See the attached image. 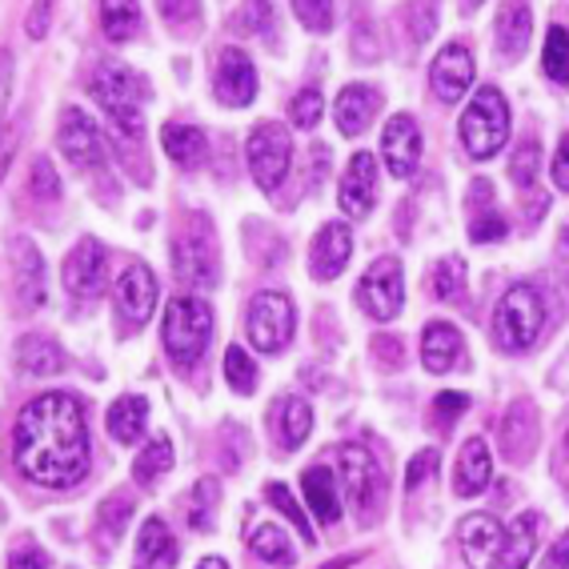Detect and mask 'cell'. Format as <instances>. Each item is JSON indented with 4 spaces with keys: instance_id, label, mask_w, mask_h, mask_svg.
I'll return each mask as SVG.
<instances>
[{
    "instance_id": "f1b7e54d",
    "label": "cell",
    "mask_w": 569,
    "mask_h": 569,
    "mask_svg": "<svg viewBox=\"0 0 569 569\" xmlns=\"http://www.w3.org/2000/svg\"><path fill=\"white\" fill-rule=\"evenodd\" d=\"M301 493H306V509L321 526H337V521H341V493H337L333 469L309 466L306 473H301Z\"/></svg>"
},
{
    "instance_id": "e7e4bbea",
    "label": "cell",
    "mask_w": 569,
    "mask_h": 569,
    "mask_svg": "<svg viewBox=\"0 0 569 569\" xmlns=\"http://www.w3.org/2000/svg\"><path fill=\"white\" fill-rule=\"evenodd\" d=\"M197 569H229V561H221V558H201V566Z\"/></svg>"
},
{
    "instance_id": "91938a15",
    "label": "cell",
    "mask_w": 569,
    "mask_h": 569,
    "mask_svg": "<svg viewBox=\"0 0 569 569\" xmlns=\"http://www.w3.org/2000/svg\"><path fill=\"white\" fill-rule=\"evenodd\" d=\"M538 569H569V529L561 533L553 546H549V553H546V561H541Z\"/></svg>"
},
{
    "instance_id": "681fc988",
    "label": "cell",
    "mask_w": 569,
    "mask_h": 569,
    "mask_svg": "<svg viewBox=\"0 0 569 569\" xmlns=\"http://www.w3.org/2000/svg\"><path fill=\"white\" fill-rule=\"evenodd\" d=\"M409 37H413V44H426L429 37H433V29H438V4L433 0H413L409 4Z\"/></svg>"
},
{
    "instance_id": "8992f818",
    "label": "cell",
    "mask_w": 569,
    "mask_h": 569,
    "mask_svg": "<svg viewBox=\"0 0 569 569\" xmlns=\"http://www.w3.org/2000/svg\"><path fill=\"white\" fill-rule=\"evenodd\" d=\"M461 132V144H466V153L473 161H489V157H498L509 141V104L501 97V89L493 84H481L473 92V101L466 104L458 121Z\"/></svg>"
},
{
    "instance_id": "7c38bea8",
    "label": "cell",
    "mask_w": 569,
    "mask_h": 569,
    "mask_svg": "<svg viewBox=\"0 0 569 569\" xmlns=\"http://www.w3.org/2000/svg\"><path fill=\"white\" fill-rule=\"evenodd\" d=\"M57 144H61L64 161L81 173H101L104 169V137L97 129L89 112H81L77 104L61 112V124H57Z\"/></svg>"
},
{
    "instance_id": "c3c4849f",
    "label": "cell",
    "mask_w": 569,
    "mask_h": 569,
    "mask_svg": "<svg viewBox=\"0 0 569 569\" xmlns=\"http://www.w3.org/2000/svg\"><path fill=\"white\" fill-rule=\"evenodd\" d=\"M509 233V221L498 213V209H486V213L469 217V241L473 244H493Z\"/></svg>"
},
{
    "instance_id": "bcb514c9",
    "label": "cell",
    "mask_w": 569,
    "mask_h": 569,
    "mask_svg": "<svg viewBox=\"0 0 569 569\" xmlns=\"http://www.w3.org/2000/svg\"><path fill=\"white\" fill-rule=\"evenodd\" d=\"M269 24H273V4H269V0H244L241 9H237V17H233V29L249 32V37H261V32H269Z\"/></svg>"
},
{
    "instance_id": "74e56055",
    "label": "cell",
    "mask_w": 569,
    "mask_h": 569,
    "mask_svg": "<svg viewBox=\"0 0 569 569\" xmlns=\"http://www.w3.org/2000/svg\"><path fill=\"white\" fill-rule=\"evenodd\" d=\"M538 173H541V141L538 137H526L513 149V157H509V181L518 184V193H529L538 184Z\"/></svg>"
},
{
    "instance_id": "7402d4cb",
    "label": "cell",
    "mask_w": 569,
    "mask_h": 569,
    "mask_svg": "<svg viewBox=\"0 0 569 569\" xmlns=\"http://www.w3.org/2000/svg\"><path fill=\"white\" fill-rule=\"evenodd\" d=\"M377 112H381V92L373 84H346V89L337 92L333 121L341 137H361L373 124Z\"/></svg>"
},
{
    "instance_id": "f5cc1de1",
    "label": "cell",
    "mask_w": 569,
    "mask_h": 569,
    "mask_svg": "<svg viewBox=\"0 0 569 569\" xmlns=\"http://www.w3.org/2000/svg\"><path fill=\"white\" fill-rule=\"evenodd\" d=\"M353 52L361 64H373L381 57V41H377V32H369V17L366 9L357 4V29H353Z\"/></svg>"
},
{
    "instance_id": "8fae6325",
    "label": "cell",
    "mask_w": 569,
    "mask_h": 569,
    "mask_svg": "<svg viewBox=\"0 0 569 569\" xmlns=\"http://www.w3.org/2000/svg\"><path fill=\"white\" fill-rule=\"evenodd\" d=\"M61 284L64 293L77 297V301H97L109 284V253L97 237H81L72 244L69 257L61 264Z\"/></svg>"
},
{
    "instance_id": "7a4b0ae2",
    "label": "cell",
    "mask_w": 569,
    "mask_h": 569,
    "mask_svg": "<svg viewBox=\"0 0 569 569\" xmlns=\"http://www.w3.org/2000/svg\"><path fill=\"white\" fill-rule=\"evenodd\" d=\"M89 89H92V97H97V104L104 109V117L112 121L117 137L141 144V137H144L141 112H144V97H149L141 77L121 61H101L97 72H92Z\"/></svg>"
},
{
    "instance_id": "ffe728a7",
    "label": "cell",
    "mask_w": 569,
    "mask_h": 569,
    "mask_svg": "<svg viewBox=\"0 0 569 569\" xmlns=\"http://www.w3.org/2000/svg\"><path fill=\"white\" fill-rule=\"evenodd\" d=\"M353 257V229L346 221H326L309 244V273L317 281H337Z\"/></svg>"
},
{
    "instance_id": "9a60e30c",
    "label": "cell",
    "mask_w": 569,
    "mask_h": 569,
    "mask_svg": "<svg viewBox=\"0 0 569 569\" xmlns=\"http://www.w3.org/2000/svg\"><path fill=\"white\" fill-rule=\"evenodd\" d=\"M421 149H426V137H421V124L409 117V112H393L381 129V161H386L389 177L397 181H409L421 164Z\"/></svg>"
},
{
    "instance_id": "6125c7cd",
    "label": "cell",
    "mask_w": 569,
    "mask_h": 569,
    "mask_svg": "<svg viewBox=\"0 0 569 569\" xmlns=\"http://www.w3.org/2000/svg\"><path fill=\"white\" fill-rule=\"evenodd\" d=\"M558 257L561 261H569V221L561 224V233H558Z\"/></svg>"
},
{
    "instance_id": "277c9868",
    "label": "cell",
    "mask_w": 569,
    "mask_h": 569,
    "mask_svg": "<svg viewBox=\"0 0 569 569\" xmlns=\"http://www.w3.org/2000/svg\"><path fill=\"white\" fill-rule=\"evenodd\" d=\"M173 273L184 289L204 293L221 281V244L209 213H189L173 237Z\"/></svg>"
},
{
    "instance_id": "60d3db41",
    "label": "cell",
    "mask_w": 569,
    "mask_h": 569,
    "mask_svg": "<svg viewBox=\"0 0 569 569\" xmlns=\"http://www.w3.org/2000/svg\"><path fill=\"white\" fill-rule=\"evenodd\" d=\"M433 297L438 301H458L461 293H466V261L461 257H441L438 264H433Z\"/></svg>"
},
{
    "instance_id": "d6986e66",
    "label": "cell",
    "mask_w": 569,
    "mask_h": 569,
    "mask_svg": "<svg viewBox=\"0 0 569 569\" xmlns=\"http://www.w3.org/2000/svg\"><path fill=\"white\" fill-rule=\"evenodd\" d=\"M9 264H12V289L21 297L24 309H41L49 297V273H44V257L29 237H12L9 241Z\"/></svg>"
},
{
    "instance_id": "cb8c5ba5",
    "label": "cell",
    "mask_w": 569,
    "mask_h": 569,
    "mask_svg": "<svg viewBox=\"0 0 569 569\" xmlns=\"http://www.w3.org/2000/svg\"><path fill=\"white\" fill-rule=\"evenodd\" d=\"M461 353H466V341H461V329L449 326V321H429L421 329V366L429 373H449L458 369Z\"/></svg>"
},
{
    "instance_id": "52a82bcc",
    "label": "cell",
    "mask_w": 569,
    "mask_h": 569,
    "mask_svg": "<svg viewBox=\"0 0 569 569\" xmlns=\"http://www.w3.org/2000/svg\"><path fill=\"white\" fill-rule=\"evenodd\" d=\"M341 461V486H346V501L353 509V518L361 526H377L381 509H386V473L377 466V458L366 446H341L337 449Z\"/></svg>"
},
{
    "instance_id": "7dc6e473",
    "label": "cell",
    "mask_w": 569,
    "mask_h": 569,
    "mask_svg": "<svg viewBox=\"0 0 569 569\" xmlns=\"http://www.w3.org/2000/svg\"><path fill=\"white\" fill-rule=\"evenodd\" d=\"M289 117H293L297 129H317V121L326 117V97L321 89H301L289 104Z\"/></svg>"
},
{
    "instance_id": "816d5d0a",
    "label": "cell",
    "mask_w": 569,
    "mask_h": 569,
    "mask_svg": "<svg viewBox=\"0 0 569 569\" xmlns=\"http://www.w3.org/2000/svg\"><path fill=\"white\" fill-rule=\"evenodd\" d=\"M373 361H377V369H386V373H397L401 369V361H406V346H401V337H393V333H381V337H373Z\"/></svg>"
},
{
    "instance_id": "6da1fadb",
    "label": "cell",
    "mask_w": 569,
    "mask_h": 569,
    "mask_svg": "<svg viewBox=\"0 0 569 569\" xmlns=\"http://www.w3.org/2000/svg\"><path fill=\"white\" fill-rule=\"evenodd\" d=\"M89 421L77 393L52 389L32 397L12 426V466L32 486L72 489L89 473Z\"/></svg>"
},
{
    "instance_id": "484cf974",
    "label": "cell",
    "mask_w": 569,
    "mask_h": 569,
    "mask_svg": "<svg viewBox=\"0 0 569 569\" xmlns=\"http://www.w3.org/2000/svg\"><path fill=\"white\" fill-rule=\"evenodd\" d=\"M493 481V458L481 438H469L458 453V469H453V493L458 498H478Z\"/></svg>"
},
{
    "instance_id": "ab89813d",
    "label": "cell",
    "mask_w": 569,
    "mask_h": 569,
    "mask_svg": "<svg viewBox=\"0 0 569 569\" xmlns=\"http://www.w3.org/2000/svg\"><path fill=\"white\" fill-rule=\"evenodd\" d=\"M264 498H269V506H273L277 513H284V518L293 521L297 533H301V538H306L309 546H313V541H317L313 526H309L306 509L297 506V498H293V493H289V486H284V481H269V486H264Z\"/></svg>"
},
{
    "instance_id": "f907efd6",
    "label": "cell",
    "mask_w": 569,
    "mask_h": 569,
    "mask_svg": "<svg viewBox=\"0 0 569 569\" xmlns=\"http://www.w3.org/2000/svg\"><path fill=\"white\" fill-rule=\"evenodd\" d=\"M466 409H469L466 393H438V397H433V417H429V421H433V429H441V433H446V429L453 426Z\"/></svg>"
},
{
    "instance_id": "ac0fdd59",
    "label": "cell",
    "mask_w": 569,
    "mask_h": 569,
    "mask_svg": "<svg viewBox=\"0 0 569 569\" xmlns=\"http://www.w3.org/2000/svg\"><path fill=\"white\" fill-rule=\"evenodd\" d=\"M538 433H541V417L533 401H513V406L501 413V426H498V446H501V458L509 466H526L533 458V449H538Z\"/></svg>"
},
{
    "instance_id": "03108f58",
    "label": "cell",
    "mask_w": 569,
    "mask_h": 569,
    "mask_svg": "<svg viewBox=\"0 0 569 569\" xmlns=\"http://www.w3.org/2000/svg\"><path fill=\"white\" fill-rule=\"evenodd\" d=\"M466 4H473V9H478V4H486V0H466Z\"/></svg>"
},
{
    "instance_id": "be15d7a7",
    "label": "cell",
    "mask_w": 569,
    "mask_h": 569,
    "mask_svg": "<svg viewBox=\"0 0 569 569\" xmlns=\"http://www.w3.org/2000/svg\"><path fill=\"white\" fill-rule=\"evenodd\" d=\"M357 561H361V553H349V558H333L326 569H349V566H357Z\"/></svg>"
},
{
    "instance_id": "4316f807",
    "label": "cell",
    "mask_w": 569,
    "mask_h": 569,
    "mask_svg": "<svg viewBox=\"0 0 569 569\" xmlns=\"http://www.w3.org/2000/svg\"><path fill=\"white\" fill-rule=\"evenodd\" d=\"M529 37H533V12H529V4L526 0H506L498 12V29H493L501 61H518L521 52L529 49Z\"/></svg>"
},
{
    "instance_id": "44dd1931",
    "label": "cell",
    "mask_w": 569,
    "mask_h": 569,
    "mask_svg": "<svg viewBox=\"0 0 569 569\" xmlns=\"http://www.w3.org/2000/svg\"><path fill=\"white\" fill-rule=\"evenodd\" d=\"M337 204L341 213L353 217V221H366L377 204V157L373 153H353V161L346 164V177H341V189H337Z\"/></svg>"
},
{
    "instance_id": "836d02e7",
    "label": "cell",
    "mask_w": 569,
    "mask_h": 569,
    "mask_svg": "<svg viewBox=\"0 0 569 569\" xmlns=\"http://www.w3.org/2000/svg\"><path fill=\"white\" fill-rule=\"evenodd\" d=\"M101 32L112 44H129L141 32V0H101Z\"/></svg>"
},
{
    "instance_id": "94428289",
    "label": "cell",
    "mask_w": 569,
    "mask_h": 569,
    "mask_svg": "<svg viewBox=\"0 0 569 569\" xmlns=\"http://www.w3.org/2000/svg\"><path fill=\"white\" fill-rule=\"evenodd\" d=\"M9 97H12V52L0 49V117L9 109Z\"/></svg>"
},
{
    "instance_id": "e0dca14e",
    "label": "cell",
    "mask_w": 569,
    "mask_h": 569,
    "mask_svg": "<svg viewBox=\"0 0 569 569\" xmlns=\"http://www.w3.org/2000/svg\"><path fill=\"white\" fill-rule=\"evenodd\" d=\"M506 529L493 513H469L458 521V549L469 569H501Z\"/></svg>"
},
{
    "instance_id": "680465c9",
    "label": "cell",
    "mask_w": 569,
    "mask_h": 569,
    "mask_svg": "<svg viewBox=\"0 0 569 569\" xmlns=\"http://www.w3.org/2000/svg\"><path fill=\"white\" fill-rule=\"evenodd\" d=\"M553 184L561 193H569V132H561L558 153H553Z\"/></svg>"
},
{
    "instance_id": "1f68e13d",
    "label": "cell",
    "mask_w": 569,
    "mask_h": 569,
    "mask_svg": "<svg viewBox=\"0 0 569 569\" xmlns=\"http://www.w3.org/2000/svg\"><path fill=\"white\" fill-rule=\"evenodd\" d=\"M132 509H137V501H132V493H124V489L109 493V498L97 506V541H101V549H112L121 541L124 526L132 521Z\"/></svg>"
},
{
    "instance_id": "d590c367",
    "label": "cell",
    "mask_w": 569,
    "mask_h": 569,
    "mask_svg": "<svg viewBox=\"0 0 569 569\" xmlns=\"http://www.w3.org/2000/svg\"><path fill=\"white\" fill-rule=\"evenodd\" d=\"M177 558V546H173V533H169V526H164L161 518H149L141 526V533H137V561L141 566H173Z\"/></svg>"
},
{
    "instance_id": "f6af8a7d",
    "label": "cell",
    "mask_w": 569,
    "mask_h": 569,
    "mask_svg": "<svg viewBox=\"0 0 569 569\" xmlns=\"http://www.w3.org/2000/svg\"><path fill=\"white\" fill-rule=\"evenodd\" d=\"M157 9L173 32H197L201 24V0H157Z\"/></svg>"
},
{
    "instance_id": "003e7915",
    "label": "cell",
    "mask_w": 569,
    "mask_h": 569,
    "mask_svg": "<svg viewBox=\"0 0 569 569\" xmlns=\"http://www.w3.org/2000/svg\"><path fill=\"white\" fill-rule=\"evenodd\" d=\"M141 569H144V566H141Z\"/></svg>"
},
{
    "instance_id": "11a10c76",
    "label": "cell",
    "mask_w": 569,
    "mask_h": 569,
    "mask_svg": "<svg viewBox=\"0 0 569 569\" xmlns=\"http://www.w3.org/2000/svg\"><path fill=\"white\" fill-rule=\"evenodd\" d=\"M52 9H57V0H32L29 17H24V37H29V41H44V37H49Z\"/></svg>"
},
{
    "instance_id": "6f0895ef",
    "label": "cell",
    "mask_w": 569,
    "mask_h": 569,
    "mask_svg": "<svg viewBox=\"0 0 569 569\" xmlns=\"http://www.w3.org/2000/svg\"><path fill=\"white\" fill-rule=\"evenodd\" d=\"M17 149H21V124L0 129V181H4V173H9V164L17 161Z\"/></svg>"
},
{
    "instance_id": "5b68a950",
    "label": "cell",
    "mask_w": 569,
    "mask_h": 569,
    "mask_svg": "<svg viewBox=\"0 0 569 569\" xmlns=\"http://www.w3.org/2000/svg\"><path fill=\"white\" fill-rule=\"evenodd\" d=\"M546 333V297L538 284L518 281L501 293L493 309V341L501 353H529Z\"/></svg>"
},
{
    "instance_id": "b9f144b4",
    "label": "cell",
    "mask_w": 569,
    "mask_h": 569,
    "mask_svg": "<svg viewBox=\"0 0 569 569\" xmlns=\"http://www.w3.org/2000/svg\"><path fill=\"white\" fill-rule=\"evenodd\" d=\"M224 381H229L233 393H253L257 389V366L241 346L224 349Z\"/></svg>"
},
{
    "instance_id": "7bdbcfd3",
    "label": "cell",
    "mask_w": 569,
    "mask_h": 569,
    "mask_svg": "<svg viewBox=\"0 0 569 569\" xmlns=\"http://www.w3.org/2000/svg\"><path fill=\"white\" fill-rule=\"evenodd\" d=\"M29 193H32V201H41V204L61 201V177H57V169H52L49 157H37V161H32Z\"/></svg>"
},
{
    "instance_id": "ee69618b",
    "label": "cell",
    "mask_w": 569,
    "mask_h": 569,
    "mask_svg": "<svg viewBox=\"0 0 569 569\" xmlns=\"http://www.w3.org/2000/svg\"><path fill=\"white\" fill-rule=\"evenodd\" d=\"M293 12L297 21L306 24L309 32H317V37H326V32H333V0H293Z\"/></svg>"
},
{
    "instance_id": "db71d44e",
    "label": "cell",
    "mask_w": 569,
    "mask_h": 569,
    "mask_svg": "<svg viewBox=\"0 0 569 569\" xmlns=\"http://www.w3.org/2000/svg\"><path fill=\"white\" fill-rule=\"evenodd\" d=\"M438 466H441L438 449H421V453H413V458H409V469H406V493H413V489L426 486Z\"/></svg>"
},
{
    "instance_id": "3957f363",
    "label": "cell",
    "mask_w": 569,
    "mask_h": 569,
    "mask_svg": "<svg viewBox=\"0 0 569 569\" xmlns=\"http://www.w3.org/2000/svg\"><path fill=\"white\" fill-rule=\"evenodd\" d=\"M213 341V309L197 293H181L169 301L161 321V346L181 373L201 366L204 349Z\"/></svg>"
},
{
    "instance_id": "4dcf8cb0",
    "label": "cell",
    "mask_w": 569,
    "mask_h": 569,
    "mask_svg": "<svg viewBox=\"0 0 569 569\" xmlns=\"http://www.w3.org/2000/svg\"><path fill=\"white\" fill-rule=\"evenodd\" d=\"M144 421H149V401L141 393L117 397L104 413V429L117 446H137L144 438Z\"/></svg>"
},
{
    "instance_id": "2e32d148",
    "label": "cell",
    "mask_w": 569,
    "mask_h": 569,
    "mask_svg": "<svg viewBox=\"0 0 569 569\" xmlns=\"http://www.w3.org/2000/svg\"><path fill=\"white\" fill-rule=\"evenodd\" d=\"M213 97L224 109H244L257 101V64L249 61V52L229 44L217 52L213 64Z\"/></svg>"
},
{
    "instance_id": "9f6ffc18",
    "label": "cell",
    "mask_w": 569,
    "mask_h": 569,
    "mask_svg": "<svg viewBox=\"0 0 569 569\" xmlns=\"http://www.w3.org/2000/svg\"><path fill=\"white\" fill-rule=\"evenodd\" d=\"M9 569H49V553L32 538H21L9 553Z\"/></svg>"
},
{
    "instance_id": "5bb4252c",
    "label": "cell",
    "mask_w": 569,
    "mask_h": 569,
    "mask_svg": "<svg viewBox=\"0 0 569 569\" xmlns=\"http://www.w3.org/2000/svg\"><path fill=\"white\" fill-rule=\"evenodd\" d=\"M473 81H478V61H473V52L461 41L446 44V49L433 57V64H429V89H433V97H438L441 104L466 101Z\"/></svg>"
},
{
    "instance_id": "d4e9b609",
    "label": "cell",
    "mask_w": 569,
    "mask_h": 569,
    "mask_svg": "<svg viewBox=\"0 0 569 569\" xmlns=\"http://www.w3.org/2000/svg\"><path fill=\"white\" fill-rule=\"evenodd\" d=\"M64 349L44 333H24L12 349V366L21 377H57L64 369Z\"/></svg>"
},
{
    "instance_id": "8d00e7d4",
    "label": "cell",
    "mask_w": 569,
    "mask_h": 569,
    "mask_svg": "<svg viewBox=\"0 0 569 569\" xmlns=\"http://www.w3.org/2000/svg\"><path fill=\"white\" fill-rule=\"evenodd\" d=\"M249 553L269 561V566H281V569L297 566V549L281 526H257V533L249 538Z\"/></svg>"
},
{
    "instance_id": "83f0119b",
    "label": "cell",
    "mask_w": 569,
    "mask_h": 569,
    "mask_svg": "<svg viewBox=\"0 0 569 569\" xmlns=\"http://www.w3.org/2000/svg\"><path fill=\"white\" fill-rule=\"evenodd\" d=\"M161 149L169 153V161L184 173H193L209 161V137H204L197 124H181V121H169L161 129Z\"/></svg>"
},
{
    "instance_id": "9c48e42d",
    "label": "cell",
    "mask_w": 569,
    "mask_h": 569,
    "mask_svg": "<svg viewBox=\"0 0 569 569\" xmlns=\"http://www.w3.org/2000/svg\"><path fill=\"white\" fill-rule=\"evenodd\" d=\"M297 329V309L289 301V293L281 289H261V293L249 301V313H244V333H249V346L257 353H281L289 349Z\"/></svg>"
},
{
    "instance_id": "f546056e",
    "label": "cell",
    "mask_w": 569,
    "mask_h": 569,
    "mask_svg": "<svg viewBox=\"0 0 569 569\" xmlns=\"http://www.w3.org/2000/svg\"><path fill=\"white\" fill-rule=\"evenodd\" d=\"M541 526H546V521H541V513H533V509H526V513H518V518L509 521L506 546H501V569H526L529 561H533Z\"/></svg>"
},
{
    "instance_id": "30bf717a",
    "label": "cell",
    "mask_w": 569,
    "mask_h": 569,
    "mask_svg": "<svg viewBox=\"0 0 569 569\" xmlns=\"http://www.w3.org/2000/svg\"><path fill=\"white\" fill-rule=\"evenodd\" d=\"M357 306L381 326L401 313V306H406V269H401L397 257H377L369 264L361 284H357Z\"/></svg>"
},
{
    "instance_id": "d6a6232c",
    "label": "cell",
    "mask_w": 569,
    "mask_h": 569,
    "mask_svg": "<svg viewBox=\"0 0 569 569\" xmlns=\"http://www.w3.org/2000/svg\"><path fill=\"white\" fill-rule=\"evenodd\" d=\"M169 469H173V441L157 433V438L137 453V461H132V481L141 489H153L169 478Z\"/></svg>"
},
{
    "instance_id": "ba28073f",
    "label": "cell",
    "mask_w": 569,
    "mask_h": 569,
    "mask_svg": "<svg viewBox=\"0 0 569 569\" xmlns=\"http://www.w3.org/2000/svg\"><path fill=\"white\" fill-rule=\"evenodd\" d=\"M244 161H249V177L257 181L264 197H273L284 184L289 169H293V137L281 121H264L249 132L244 141Z\"/></svg>"
},
{
    "instance_id": "e575fe53",
    "label": "cell",
    "mask_w": 569,
    "mask_h": 569,
    "mask_svg": "<svg viewBox=\"0 0 569 569\" xmlns=\"http://www.w3.org/2000/svg\"><path fill=\"white\" fill-rule=\"evenodd\" d=\"M217 501H221V486L217 478H201L189 489V501H184V521L193 533H209L217 521Z\"/></svg>"
},
{
    "instance_id": "f35d334b",
    "label": "cell",
    "mask_w": 569,
    "mask_h": 569,
    "mask_svg": "<svg viewBox=\"0 0 569 569\" xmlns=\"http://www.w3.org/2000/svg\"><path fill=\"white\" fill-rule=\"evenodd\" d=\"M541 69L553 84H569V29L553 24L546 32V52H541Z\"/></svg>"
},
{
    "instance_id": "4fadbf2b",
    "label": "cell",
    "mask_w": 569,
    "mask_h": 569,
    "mask_svg": "<svg viewBox=\"0 0 569 569\" xmlns=\"http://www.w3.org/2000/svg\"><path fill=\"white\" fill-rule=\"evenodd\" d=\"M161 284H157L153 269L144 261H129L112 284V301H117V321H124V329H141L157 309Z\"/></svg>"
},
{
    "instance_id": "603a6c76",
    "label": "cell",
    "mask_w": 569,
    "mask_h": 569,
    "mask_svg": "<svg viewBox=\"0 0 569 569\" xmlns=\"http://www.w3.org/2000/svg\"><path fill=\"white\" fill-rule=\"evenodd\" d=\"M269 426H273L277 449L281 453H297L309 441V433H313V406H309L306 397H281V401H273Z\"/></svg>"
}]
</instances>
